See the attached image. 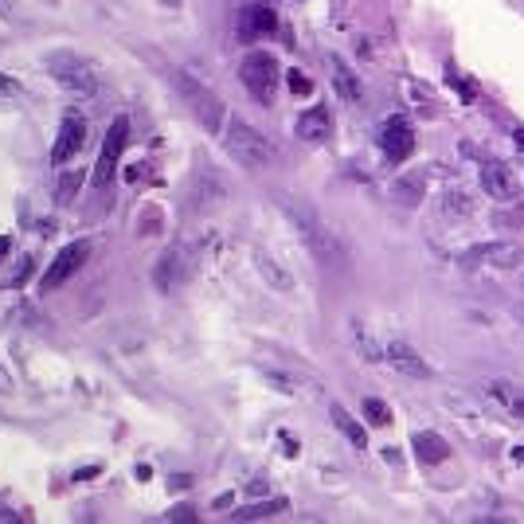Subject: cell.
Here are the masks:
<instances>
[{
	"instance_id": "cell-1",
	"label": "cell",
	"mask_w": 524,
	"mask_h": 524,
	"mask_svg": "<svg viewBox=\"0 0 524 524\" xmlns=\"http://www.w3.org/2000/svg\"><path fill=\"white\" fill-rule=\"evenodd\" d=\"M282 212L294 219L302 243L313 251V259H317V262H325V266H340V262H345V251H340L337 235L321 223V215L313 212L310 204H302V199H294V196H282Z\"/></svg>"
},
{
	"instance_id": "cell-2",
	"label": "cell",
	"mask_w": 524,
	"mask_h": 524,
	"mask_svg": "<svg viewBox=\"0 0 524 524\" xmlns=\"http://www.w3.org/2000/svg\"><path fill=\"white\" fill-rule=\"evenodd\" d=\"M223 145H227V153L235 157L243 169H266V164L278 157L270 141H266L254 126H247L243 118H227V126H223Z\"/></svg>"
},
{
	"instance_id": "cell-3",
	"label": "cell",
	"mask_w": 524,
	"mask_h": 524,
	"mask_svg": "<svg viewBox=\"0 0 524 524\" xmlns=\"http://www.w3.org/2000/svg\"><path fill=\"white\" fill-rule=\"evenodd\" d=\"M172 86L180 90V98L188 102V110L199 118V126H204L207 133H223V126H227V110H223V102L204 86V82H196L188 71H172Z\"/></svg>"
},
{
	"instance_id": "cell-4",
	"label": "cell",
	"mask_w": 524,
	"mask_h": 524,
	"mask_svg": "<svg viewBox=\"0 0 524 524\" xmlns=\"http://www.w3.org/2000/svg\"><path fill=\"white\" fill-rule=\"evenodd\" d=\"M44 66L63 90H71V94H98V71H94V63H86L82 55L51 51V55H44Z\"/></svg>"
},
{
	"instance_id": "cell-5",
	"label": "cell",
	"mask_w": 524,
	"mask_h": 524,
	"mask_svg": "<svg viewBox=\"0 0 524 524\" xmlns=\"http://www.w3.org/2000/svg\"><path fill=\"white\" fill-rule=\"evenodd\" d=\"M239 79H243V86L251 90L254 102H274V90H278V59H274L270 51H251L239 66Z\"/></svg>"
},
{
	"instance_id": "cell-6",
	"label": "cell",
	"mask_w": 524,
	"mask_h": 524,
	"mask_svg": "<svg viewBox=\"0 0 524 524\" xmlns=\"http://www.w3.org/2000/svg\"><path fill=\"white\" fill-rule=\"evenodd\" d=\"M86 259H90V243H86V239L63 247V251L51 259V266L44 270V278H39V294H55L59 286H66V282L82 270V262H86Z\"/></svg>"
},
{
	"instance_id": "cell-7",
	"label": "cell",
	"mask_w": 524,
	"mask_h": 524,
	"mask_svg": "<svg viewBox=\"0 0 524 524\" xmlns=\"http://www.w3.org/2000/svg\"><path fill=\"white\" fill-rule=\"evenodd\" d=\"M126 141H129V122L126 118H114V126L110 133H106V145H102V153H98V164H94V188H106L114 180V172H118V161H122V153H126Z\"/></svg>"
},
{
	"instance_id": "cell-8",
	"label": "cell",
	"mask_w": 524,
	"mask_h": 524,
	"mask_svg": "<svg viewBox=\"0 0 524 524\" xmlns=\"http://www.w3.org/2000/svg\"><path fill=\"white\" fill-rule=\"evenodd\" d=\"M270 31H278V12H274V4H266V0H251V4L239 12V20H235V36L243 39V44H254V39L270 36Z\"/></svg>"
},
{
	"instance_id": "cell-9",
	"label": "cell",
	"mask_w": 524,
	"mask_h": 524,
	"mask_svg": "<svg viewBox=\"0 0 524 524\" xmlns=\"http://www.w3.org/2000/svg\"><path fill=\"white\" fill-rule=\"evenodd\" d=\"M380 149H384L387 161L403 164L407 157L415 153V129L407 118H399V114H392V118L384 122V129H380Z\"/></svg>"
},
{
	"instance_id": "cell-10",
	"label": "cell",
	"mask_w": 524,
	"mask_h": 524,
	"mask_svg": "<svg viewBox=\"0 0 524 524\" xmlns=\"http://www.w3.org/2000/svg\"><path fill=\"white\" fill-rule=\"evenodd\" d=\"M82 145H86V118H82L79 110H71L59 126V141H55V149H51V164L74 161Z\"/></svg>"
},
{
	"instance_id": "cell-11",
	"label": "cell",
	"mask_w": 524,
	"mask_h": 524,
	"mask_svg": "<svg viewBox=\"0 0 524 524\" xmlns=\"http://www.w3.org/2000/svg\"><path fill=\"white\" fill-rule=\"evenodd\" d=\"M465 262L473 266H497V270H517L524 262V247L517 243H481L465 254Z\"/></svg>"
},
{
	"instance_id": "cell-12",
	"label": "cell",
	"mask_w": 524,
	"mask_h": 524,
	"mask_svg": "<svg viewBox=\"0 0 524 524\" xmlns=\"http://www.w3.org/2000/svg\"><path fill=\"white\" fill-rule=\"evenodd\" d=\"M384 360L392 364L399 376H411V380H427L430 376V364L422 360L407 340H387V345H384Z\"/></svg>"
},
{
	"instance_id": "cell-13",
	"label": "cell",
	"mask_w": 524,
	"mask_h": 524,
	"mask_svg": "<svg viewBox=\"0 0 524 524\" xmlns=\"http://www.w3.org/2000/svg\"><path fill=\"white\" fill-rule=\"evenodd\" d=\"M188 254L180 251V247H169V251L161 254V262H157V270H153V282H157V290H164V294H169V290H177L180 282L188 278Z\"/></svg>"
},
{
	"instance_id": "cell-14",
	"label": "cell",
	"mask_w": 524,
	"mask_h": 524,
	"mask_svg": "<svg viewBox=\"0 0 524 524\" xmlns=\"http://www.w3.org/2000/svg\"><path fill=\"white\" fill-rule=\"evenodd\" d=\"M481 188L489 192V199H501V204H509V199L517 196V180H513V172L505 169L501 161L481 164Z\"/></svg>"
},
{
	"instance_id": "cell-15",
	"label": "cell",
	"mask_w": 524,
	"mask_h": 524,
	"mask_svg": "<svg viewBox=\"0 0 524 524\" xmlns=\"http://www.w3.org/2000/svg\"><path fill=\"white\" fill-rule=\"evenodd\" d=\"M329 79H332V86H337V94L345 98V102H360L364 98V86H360V79H356V71L348 66L340 55H329Z\"/></svg>"
},
{
	"instance_id": "cell-16",
	"label": "cell",
	"mask_w": 524,
	"mask_h": 524,
	"mask_svg": "<svg viewBox=\"0 0 524 524\" xmlns=\"http://www.w3.org/2000/svg\"><path fill=\"white\" fill-rule=\"evenodd\" d=\"M332 133V114L325 110V106H310V110L297 118V137L310 141V145H321Z\"/></svg>"
},
{
	"instance_id": "cell-17",
	"label": "cell",
	"mask_w": 524,
	"mask_h": 524,
	"mask_svg": "<svg viewBox=\"0 0 524 524\" xmlns=\"http://www.w3.org/2000/svg\"><path fill=\"white\" fill-rule=\"evenodd\" d=\"M411 446H415V454H419V462H427V465H438V462L450 458L446 438H438L435 430H419V435L411 438Z\"/></svg>"
},
{
	"instance_id": "cell-18",
	"label": "cell",
	"mask_w": 524,
	"mask_h": 524,
	"mask_svg": "<svg viewBox=\"0 0 524 524\" xmlns=\"http://www.w3.org/2000/svg\"><path fill=\"white\" fill-rule=\"evenodd\" d=\"M485 395L493 399L501 411H509V415H524V399H520V392L509 384V380H489L485 384Z\"/></svg>"
},
{
	"instance_id": "cell-19",
	"label": "cell",
	"mask_w": 524,
	"mask_h": 524,
	"mask_svg": "<svg viewBox=\"0 0 524 524\" xmlns=\"http://www.w3.org/2000/svg\"><path fill=\"white\" fill-rule=\"evenodd\" d=\"M332 422H337V430H340V435H345L352 446H360V450L368 446V435H364V427H360V422H356V419H352V415H348L340 403L332 407Z\"/></svg>"
},
{
	"instance_id": "cell-20",
	"label": "cell",
	"mask_w": 524,
	"mask_h": 524,
	"mask_svg": "<svg viewBox=\"0 0 524 524\" xmlns=\"http://www.w3.org/2000/svg\"><path fill=\"white\" fill-rule=\"evenodd\" d=\"M443 215L446 219H465V215H473V199L465 188H446L443 196Z\"/></svg>"
},
{
	"instance_id": "cell-21",
	"label": "cell",
	"mask_w": 524,
	"mask_h": 524,
	"mask_svg": "<svg viewBox=\"0 0 524 524\" xmlns=\"http://www.w3.org/2000/svg\"><path fill=\"white\" fill-rule=\"evenodd\" d=\"M422 188H427V177H422V172H407V177L395 180V199H403V204H419Z\"/></svg>"
},
{
	"instance_id": "cell-22",
	"label": "cell",
	"mask_w": 524,
	"mask_h": 524,
	"mask_svg": "<svg viewBox=\"0 0 524 524\" xmlns=\"http://www.w3.org/2000/svg\"><path fill=\"white\" fill-rule=\"evenodd\" d=\"M286 509V501H266V505H247V509L231 513L235 520H262V517H274V513Z\"/></svg>"
},
{
	"instance_id": "cell-23",
	"label": "cell",
	"mask_w": 524,
	"mask_h": 524,
	"mask_svg": "<svg viewBox=\"0 0 524 524\" xmlns=\"http://www.w3.org/2000/svg\"><path fill=\"white\" fill-rule=\"evenodd\" d=\"M364 419L372 422V427H387V422H392V407L384 403V399H364Z\"/></svg>"
},
{
	"instance_id": "cell-24",
	"label": "cell",
	"mask_w": 524,
	"mask_h": 524,
	"mask_svg": "<svg viewBox=\"0 0 524 524\" xmlns=\"http://www.w3.org/2000/svg\"><path fill=\"white\" fill-rule=\"evenodd\" d=\"M259 270L274 282V290H290V286H294V282H290V274H282V270H278V262H274L270 254H259Z\"/></svg>"
},
{
	"instance_id": "cell-25",
	"label": "cell",
	"mask_w": 524,
	"mask_h": 524,
	"mask_svg": "<svg viewBox=\"0 0 524 524\" xmlns=\"http://www.w3.org/2000/svg\"><path fill=\"white\" fill-rule=\"evenodd\" d=\"M356 348L364 352V360H368V364H380V360H384V348H380L376 340L368 337V332H360V329H356Z\"/></svg>"
},
{
	"instance_id": "cell-26",
	"label": "cell",
	"mask_w": 524,
	"mask_h": 524,
	"mask_svg": "<svg viewBox=\"0 0 524 524\" xmlns=\"http://www.w3.org/2000/svg\"><path fill=\"white\" fill-rule=\"evenodd\" d=\"M286 82H290V90H294V94H310V90H313V82L305 79L302 71H290V74H286Z\"/></svg>"
},
{
	"instance_id": "cell-27",
	"label": "cell",
	"mask_w": 524,
	"mask_h": 524,
	"mask_svg": "<svg viewBox=\"0 0 524 524\" xmlns=\"http://www.w3.org/2000/svg\"><path fill=\"white\" fill-rule=\"evenodd\" d=\"M12 94H20V86H16L8 74H0V98H12Z\"/></svg>"
},
{
	"instance_id": "cell-28",
	"label": "cell",
	"mask_w": 524,
	"mask_h": 524,
	"mask_svg": "<svg viewBox=\"0 0 524 524\" xmlns=\"http://www.w3.org/2000/svg\"><path fill=\"white\" fill-rule=\"evenodd\" d=\"M12 387H16V384H12V372H8L4 364H0V392L8 395V392H12Z\"/></svg>"
},
{
	"instance_id": "cell-29",
	"label": "cell",
	"mask_w": 524,
	"mask_h": 524,
	"mask_svg": "<svg viewBox=\"0 0 524 524\" xmlns=\"http://www.w3.org/2000/svg\"><path fill=\"white\" fill-rule=\"evenodd\" d=\"M169 517H172V520H192V509H188V505H180V509H172Z\"/></svg>"
},
{
	"instance_id": "cell-30",
	"label": "cell",
	"mask_w": 524,
	"mask_h": 524,
	"mask_svg": "<svg viewBox=\"0 0 524 524\" xmlns=\"http://www.w3.org/2000/svg\"><path fill=\"white\" fill-rule=\"evenodd\" d=\"M8 251H12V239H8V235H4V239H0V259H4V254H8Z\"/></svg>"
}]
</instances>
